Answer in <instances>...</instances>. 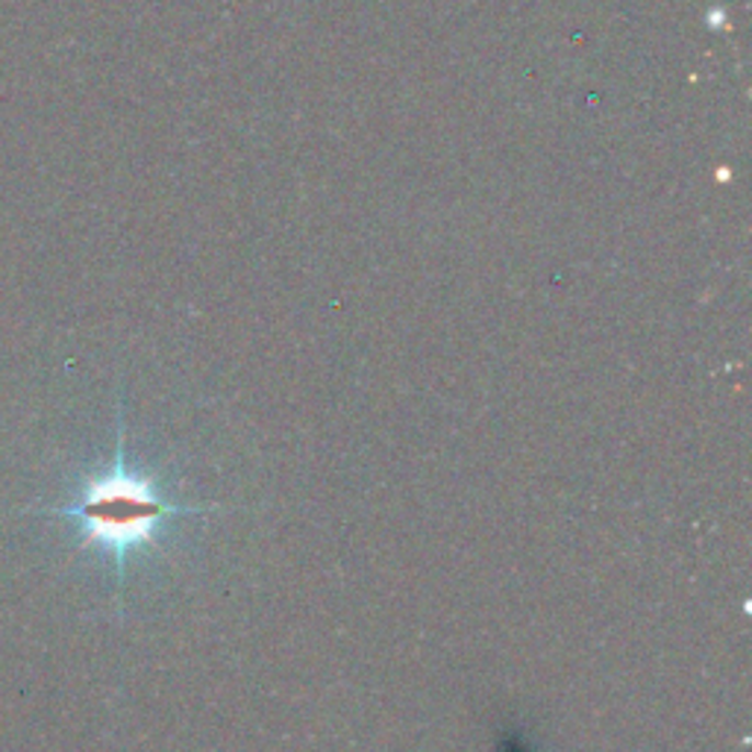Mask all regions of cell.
Returning <instances> with one entry per match:
<instances>
[{"label": "cell", "mask_w": 752, "mask_h": 752, "mask_svg": "<svg viewBox=\"0 0 752 752\" xmlns=\"http://www.w3.org/2000/svg\"><path fill=\"white\" fill-rule=\"evenodd\" d=\"M212 509L215 505L171 503L159 491L157 479L129 468L127 453H124V423L118 414V444H115V459L110 468L86 479L71 503L50 505L38 514H54V517L71 521L83 544L110 552L118 568V577L124 579V561L129 552L153 544L162 523L176 514H201L212 512Z\"/></svg>", "instance_id": "obj_1"}]
</instances>
